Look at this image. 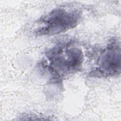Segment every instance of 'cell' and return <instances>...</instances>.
<instances>
[{"label": "cell", "instance_id": "cell-1", "mask_svg": "<svg viewBox=\"0 0 121 121\" xmlns=\"http://www.w3.org/2000/svg\"><path fill=\"white\" fill-rule=\"evenodd\" d=\"M43 66L53 80L65 77L79 70L84 59L81 49L70 43H60L47 50Z\"/></svg>", "mask_w": 121, "mask_h": 121}, {"label": "cell", "instance_id": "cell-2", "mask_svg": "<svg viewBox=\"0 0 121 121\" xmlns=\"http://www.w3.org/2000/svg\"><path fill=\"white\" fill-rule=\"evenodd\" d=\"M78 9L57 7L41 17L37 21L38 27L34 31L38 36H53L75 28L81 18Z\"/></svg>", "mask_w": 121, "mask_h": 121}, {"label": "cell", "instance_id": "cell-3", "mask_svg": "<svg viewBox=\"0 0 121 121\" xmlns=\"http://www.w3.org/2000/svg\"><path fill=\"white\" fill-rule=\"evenodd\" d=\"M121 44L116 39L111 40L102 51L95 69L90 76L98 78H107L120 75L121 68Z\"/></svg>", "mask_w": 121, "mask_h": 121}]
</instances>
